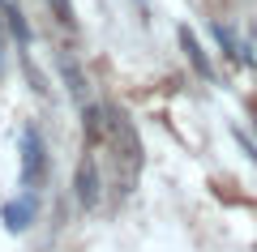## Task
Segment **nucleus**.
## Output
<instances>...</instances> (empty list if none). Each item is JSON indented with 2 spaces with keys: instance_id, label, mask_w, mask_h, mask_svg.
Segmentation results:
<instances>
[{
  "instance_id": "nucleus-1",
  "label": "nucleus",
  "mask_w": 257,
  "mask_h": 252,
  "mask_svg": "<svg viewBox=\"0 0 257 252\" xmlns=\"http://www.w3.org/2000/svg\"><path fill=\"white\" fill-rule=\"evenodd\" d=\"M107 141L116 145V154H124L128 171H138V167H142V141H138V133H133V124H128L124 111H111L107 107Z\"/></svg>"
},
{
  "instance_id": "nucleus-4",
  "label": "nucleus",
  "mask_w": 257,
  "mask_h": 252,
  "mask_svg": "<svg viewBox=\"0 0 257 252\" xmlns=\"http://www.w3.org/2000/svg\"><path fill=\"white\" fill-rule=\"evenodd\" d=\"M180 47H184V56H189V60H193V69L202 73L206 81H210V77H214V69H210V60H206V56H202V47H197V39H193L189 30H180Z\"/></svg>"
},
{
  "instance_id": "nucleus-2",
  "label": "nucleus",
  "mask_w": 257,
  "mask_h": 252,
  "mask_svg": "<svg viewBox=\"0 0 257 252\" xmlns=\"http://www.w3.org/2000/svg\"><path fill=\"white\" fill-rule=\"evenodd\" d=\"M22 180L35 188L39 180H43V141H39V133L35 128H26V137H22Z\"/></svg>"
},
{
  "instance_id": "nucleus-6",
  "label": "nucleus",
  "mask_w": 257,
  "mask_h": 252,
  "mask_svg": "<svg viewBox=\"0 0 257 252\" xmlns=\"http://www.w3.org/2000/svg\"><path fill=\"white\" fill-rule=\"evenodd\" d=\"M47 5L56 9V22H60V26H73V5H69V0H47Z\"/></svg>"
},
{
  "instance_id": "nucleus-3",
  "label": "nucleus",
  "mask_w": 257,
  "mask_h": 252,
  "mask_svg": "<svg viewBox=\"0 0 257 252\" xmlns=\"http://www.w3.org/2000/svg\"><path fill=\"white\" fill-rule=\"evenodd\" d=\"M77 197H82V205H94V201H99V175H94L90 158L77 167Z\"/></svg>"
},
{
  "instance_id": "nucleus-5",
  "label": "nucleus",
  "mask_w": 257,
  "mask_h": 252,
  "mask_svg": "<svg viewBox=\"0 0 257 252\" xmlns=\"http://www.w3.org/2000/svg\"><path fill=\"white\" fill-rule=\"evenodd\" d=\"M60 73H64V81H69V90L77 94V103L86 107V94H82L86 81H82V73H77V64H73V56H69V52H60Z\"/></svg>"
}]
</instances>
